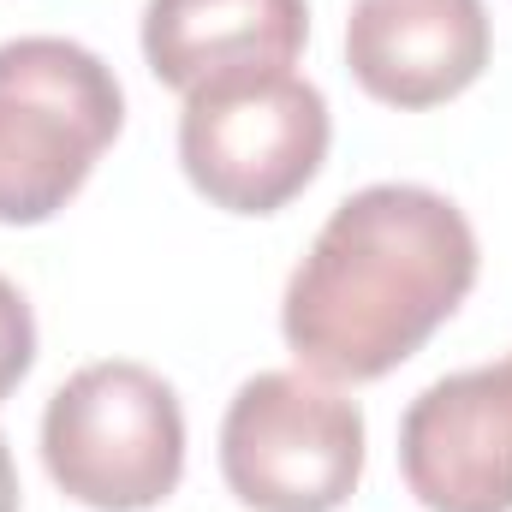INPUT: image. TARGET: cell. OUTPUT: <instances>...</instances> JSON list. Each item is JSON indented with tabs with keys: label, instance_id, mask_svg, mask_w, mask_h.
<instances>
[{
	"label": "cell",
	"instance_id": "1",
	"mask_svg": "<svg viewBox=\"0 0 512 512\" xmlns=\"http://www.w3.org/2000/svg\"><path fill=\"white\" fill-rule=\"evenodd\" d=\"M477 233L429 185H370L346 197L280 298L292 358L322 382L399 370L477 286Z\"/></svg>",
	"mask_w": 512,
	"mask_h": 512
},
{
	"label": "cell",
	"instance_id": "2",
	"mask_svg": "<svg viewBox=\"0 0 512 512\" xmlns=\"http://www.w3.org/2000/svg\"><path fill=\"white\" fill-rule=\"evenodd\" d=\"M126 126L120 78L66 36L0 42V227L54 221Z\"/></svg>",
	"mask_w": 512,
	"mask_h": 512
},
{
	"label": "cell",
	"instance_id": "3",
	"mask_svg": "<svg viewBox=\"0 0 512 512\" xmlns=\"http://www.w3.org/2000/svg\"><path fill=\"white\" fill-rule=\"evenodd\" d=\"M42 465L90 512H149L185 477V411L149 364L108 358L54 387Z\"/></svg>",
	"mask_w": 512,
	"mask_h": 512
},
{
	"label": "cell",
	"instance_id": "4",
	"mask_svg": "<svg viewBox=\"0 0 512 512\" xmlns=\"http://www.w3.org/2000/svg\"><path fill=\"white\" fill-rule=\"evenodd\" d=\"M328 102L292 72H233L185 96L179 167L227 215L286 209L328 161Z\"/></svg>",
	"mask_w": 512,
	"mask_h": 512
},
{
	"label": "cell",
	"instance_id": "5",
	"mask_svg": "<svg viewBox=\"0 0 512 512\" xmlns=\"http://www.w3.org/2000/svg\"><path fill=\"white\" fill-rule=\"evenodd\" d=\"M221 477L251 512H334L364 477V411L310 370H262L221 423Z\"/></svg>",
	"mask_w": 512,
	"mask_h": 512
},
{
	"label": "cell",
	"instance_id": "6",
	"mask_svg": "<svg viewBox=\"0 0 512 512\" xmlns=\"http://www.w3.org/2000/svg\"><path fill=\"white\" fill-rule=\"evenodd\" d=\"M399 471L429 512H512V352L411 399Z\"/></svg>",
	"mask_w": 512,
	"mask_h": 512
},
{
	"label": "cell",
	"instance_id": "7",
	"mask_svg": "<svg viewBox=\"0 0 512 512\" xmlns=\"http://www.w3.org/2000/svg\"><path fill=\"white\" fill-rule=\"evenodd\" d=\"M346 66L387 108H441L489 66L483 0H352Z\"/></svg>",
	"mask_w": 512,
	"mask_h": 512
},
{
	"label": "cell",
	"instance_id": "8",
	"mask_svg": "<svg viewBox=\"0 0 512 512\" xmlns=\"http://www.w3.org/2000/svg\"><path fill=\"white\" fill-rule=\"evenodd\" d=\"M304 0H149L143 60L167 90H197L233 72H286L304 54Z\"/></svg>",
	"mask_w": 512,
	"mask_h": 512
},
{
	"label": "cell",
	"instance_id": "9",
	"mask_svg": "<svg viewBox=\"0 0 512 512\" xmlns=\"http://www.w3.org/2000/svg\"><path fill=\"white\" fill-rule=\"evenodd\" d=\"M30 364H36V316L24 304V292L0 274V405L30 376Z\"/></svg>",
	"mask_w": 512,
	"mask_h": 512
},
{
	"label": "cell",
	"instance_id": "10",
	"mask_svg": "<svg viewBox=\"0 0 512 512\" xmlns=\"http://www.w3.org/2000/svg\"><path fill=\"white\" fill-rule=\"evenodd\" d=\"M0 512H18V471H12V447L0 435Z\"/></svg>",
	"mask_w": 512,
	"mask_h": 512
}]
</instances>
